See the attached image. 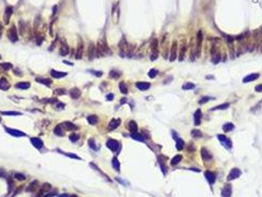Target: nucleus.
I'll list each match as a JSON object with an SVG mask.
<instances>
[{"label": "nucleus", "mask_w": 262, "mask_h": 197, "mask_svg": "<svg viewBox=\"0 0 262 197\" xmlns=\"http://www.w3.org/2000/svg\"><path fill=\"white\" fill-rule=\"evenodd\" d=\"M109 48L108 45L106 44V43H104V42H99V44H98V47H97V53L99 56H103V55H105V54L109 53Z\"/></svg>", "instance_id": "1"}, {"label": "nucleus", "mask_w": 262, "mask_h": 197, "mask_svg": "<svg viewBox=\"0 0 262 197\" xmlns=\"http://www.w3.org/2000/svg\"><path fill=\"white\" fill-rule=\"evenodd\" d=\"M7 36L10 40V42L12 43H15L18 41V34H17V30L15 27H11L8 30V33H7Z\"/></svg>", "instance_id": "2"}, {"label": "nucleus", "mask_w": 262, "mask_h": 197, "mask_svg": "<svg viewBox=\"0 0 262 197\" xmlns=\"http://www.w3.org/2000/svg\"><path fill=\"white\" fill-rule=\"evenodd\" d=\"M218 139L221 141V143L223 144L227 149H231V148H232V145H233V144H232V141H231L229 138H227L225 135L219 134L218 135Z\"/></svg>", "instance_id": "3"}, {"label": "nucleus", "mask_w": 262, "mask_h": 197, "mask_svg": "<svg viewBox=\"0 0 262 197\" xmlns=\"http://www.w3.org/2000/svg\"><path fill=\"white\" fill-rule=\"evenodd\" d=\"M107 146L109 149H110L111 151H114V152L119 149V143H118V141L114 139H109L107 141Z\"/></svg>", "instance_id": "4"}, {"label": "nucleus", "mask_w": 262, "mask_h": 197, "mask_svg": "<svg viewBox=\"0 0 262 197\" xmlns=\"http://www.w3.org/2000/svg\"><path fill=\"white\" fill-rule=\"evenodd\" d=\"M240 174H241L240 170L235 168V169H233V170L230 171V173H229V175H228V180H233V179H237Z\"/></svg>", "instance_id": "5"}, {"label": "nucleus", "mask_w": 262, "mask_h": 197, "mask_svg": "<svg viewBox=\"0 0 262 197\" xmlns=\"http://www.w3.org/2000/svg\"><path fill=\"white\" fill-rule=\"evenodd\" d=\"M61 126L63 127L65 131H75L77 129V126L70 121H64V122H62Z\"/></svg>", "instance_id": "6"}, {"label": "nucleus", "mask_w": 262, "mask_h": 197, "mask_svg": "<svg viewBox=\"0 0 262 197\" xmlns=\"http://www.w3.org/2000/svg\"><path fill=\"white\" fill-rule=\"evenodd\" d=\"M96 53H97V47L95 46L94 44H90L89 47H88V57H89V59L93 60Z\"/></svg>", "instance_id": "7"}, {"label": "nucleus", "mask_w": 262, "mask_h": 197, "mask_svg": "<svg viewBox=\"0 0 262 197\" xmlns=\"http://www.w3.org/2000/svg\"><path fill=\"white\" fill-rule=\"evenodd\" d=\"M6 131L11 134L12 136H15V137H22V136H26V134L20 130H17V129H12V128H9V127H6L5 128Z\"/></svg>", "instance_id": "8"}, {"label": "nucleus", "mask_w": 262, "mask_h": 197, "mask_svg": "<svg viewBox=\"0 0 262 197\" xmlns=\"http://www.w3.org/2000/svg\"><path fill=\"white\" fill-rule=\"evenodd\" d=\"M259 74L258 73H252V74H249V75H246V77H244L243 82L244 83H249V82H251V81H254L256 80V79H258L259 78Z\"/></svg>", "instance_id": "9"}, {"label": "nucleus", "mask_w": 262, "mask_h": 197, "mask_svg": "<svg viewBox=\"0 0 262 197\" xmlns=\"http://www.w3.org/2000/svg\"><path fill=\"white\" fill-rule=\"evenodd\" d=\"M9 88H10L9 81L7 80L6 78L2 77V78L0 79V90H2V91H7Z\"/></svg>", "instance_id": "10"}, {"label": "nucleus", "mask_w": 262, "mask_h": 197, "mask_svg": "<svg viewBox=\"0 0 262 197\" xmlns=\"http://www.w3.org/2000/svg\"><path fill=\"white\" fill-rule=\"evenodd\" d=\"M50 188H51V185H50L49 183H45V184L42 186V188L39 189V191H38L37 196L36 197H43L45 193H46L48 190H50Z\"/></svg>", "instance_id": "11"}, {"label": "nucleus", "mask_w": 262, "mask_h": 197, "mask_svg": "<svg viewBox=\"0 0 262 197\" xmlns=\"http://www.w3.org/2000/svg\"><path fill=\"white\" fill-rule=\"evenodd\" d=\"M119 124H120V119H111V120L109 121L108 129H109V131L114 130L115 128H117L118 126H119Z\"/></svg>", "instance_id": "12"}, {"label": "nucleus", "mask_w": 262, "mask_h": 197, "mask_svg": "<svg viewBox=\"0 0 262 197\" xmlns=\"http://www.w3.org/2000/svg\"><path fill=\"white\" fill-rule=\"evenodd\" d=\"M205 176H206V179L209 181L210 184H213V183L215 182V180H216V175H215V173L212 172V171H210V170L205 171Z\"/></svg>", "instance_id": "13"}, {"label": "nucleus", "mask_w": 262, "mask_h": 197, "mask_svg": "<svg viewBox=\"0 0 262 197\" xmlns=\"http://www.w3.org/2000/svg\"><path fill=\"white\" fill-rule=\"evenodd\" d=\"M81 91L78 89V88H73V89L70 90V97L73 98V100H77L78 98L81 97Z\"/></svg>", "instance_id": "14"}, {"label": "nucleus", "mask_w": 262, "mask_h": 197, "mask_svg": "<svg viewBox=\"0 0 262 197\" xmlns=\"http://www.w3.org/2000/svg\"><path fill=\"white\" fill-rule=\"evenodd\" d=\"M31 142L33 144V146H35V148L36 149H42L44 147V143L39 138H32Z\"/></svg>", "instance_id": "15"}, {"label": "nucleus", "mask_w": 262, "mask_h": 197, "mask_svg": "<svg viewBox=\"0 0 262 197\" xmlns=\"http://www.w3.org/2000/svg\"><path fill=\"white\" fill-rule=\"evenodd\" d=\"M150 83H148V82H137L136 83V87L138 88L139 90H141V91H146V90H148L150 88Z\"/></svg>", "instance_id": "16"}, {"label": "nucleus", "mask_w": 262, "mask_h": 197, "mask_svg": "<svg viewBox=\"0 0 262 197\" xmlns=\"http://www.w3.org/2000/svg\"><path fill=\"white\" fill-rule=\"evenodd\" d=\"M201 156H202V159L204 161H209V160L212 159V155L209 153V151L206 148H202L201 149Z\"/></svg>", "instance_id": "17"}, {"label": "nucleus", "mask_w": 262, "mask_h": 197, "mask_svg": "<svg viewBox=\"0 0 262 197\" xmlns=\"http://www.w3.org/2000/svg\"><path fill=\"white\" fill-rule=\"evenodd\" d=\"M172 52H171V57H170V60L171 61H173V60H175V58H176V53H177V45H176V43H173L172 45V50H171Z\"/></svg>", "instance_id": "18"}, {"label": "nucleus", "mask_w": 262, "mask_h": 197, "mask_svg": "<svg viewBox=\"0 0 262 197\" xmlns=\"http://www.w3.org/2000/svg\"><path fill=\"white\" fill-rule=\"evenodd\" d=\"M232 195V186L226 185L222 190V196L223 197H231Z\"/></svg>", "instance_id": "19"}, {"label": "nucleus", "mask_w": 262, "mask_h": 197, "mask_svg": "<svg viewBox=\"0 0 262 197\" xmlns=\"http://www.w3.org/2000/svg\"><path fill=\"white\" fill-rule=\"evenodd\" d=\"M12 14H13V8L12 7H7V9L5 11V15H4V22L6 24L9 23L10 17H11Z\"/></svg>", "instance_id": "20"}, {"label": "nucleus", "mask_w": 262, "mask_h": 197, "mask_svg": "<svg viewBox=\"0 0 262 197\" xmlns=\"http://www.w3.org/2000/svg\"><path fill=\"white\" fill-rule=\"evenodd\" d=\"M201 113H202V112H201L200 109H197V110L195 111V113H194V124H195V125H199V124H200L201 116H202Z\"/></svg>", "instance_id": "21"}, {"label": "nucleus", "mask_w": 262, "mask_h": 197, "mask_svg": "<svg viewBox=\"0 0 262 197\" xmlns=\"http://www.w3.org/2000/svg\"><path fill=\"white\" fill-rule=\"evenodd\" d=\"M36 81L38 82V83H41V84H43V85L47 86V87H50V86H51V80H49V79H45V78L38 77V78L36 79Z\"/></svg>", "instance_id": "22"}, {"label": "nucleus", "mask_w": 262, "mask_h": 197, "mask_svg": "<svg viewBox=\"0 0 262 197\" xmlns=\"http://www.w3.org/2000/svg\"><path fill=\"white\" fill-rule=\"evenodd\" d=\"M50 74H51V76L54 77V78H62V77H65V76L67 75L66 72H59V71H56V70H51Z\"/></svg>", "instance_id": "23"}, {"label": "nucleus", "mask_w": 262, "mask_h": 197, "mask_svg": "<svg viewBox=\"0 0 262 197\" xmlns=\"http://www.w3.org/2000/svg\"><path fill=\"white\" fill-rule=\"evenodd\" d=\"M83 51H84V45L82 43H80V44H78V46H77V54H76L77 59H81L82 58Z\"/></svg>", "instance_id": "24"}, {"label": "nucleus", "mask_w": 262, "mask_h": 197, "mask_svg": "<svg viewBox=\"0 0 262 197\" xmlns=\"http://www.w3.org/2000/svg\"><path fill=\"white\" fill-rule=\"evenodd\" d=\"M128 127H129V130H130V132H131V134H132V133H137L138 126H137L135 121L131 120V121L129 122V124H128Z\"/></svg>", "instance_id": "25"}, {"label": "nucleus", "mask_w": 262, "mask_h": 197, "mask_svg": "<svg viewBox=\"0 0 262 197\" xmlns=\"http://www.w3.org/2000/svg\"><path fill=\"white\" fill-rule=\"evenodd\" d=\"M31 87V84L29 82H20L16 85V88L21 90H28Z\"/></svg>", "instance_id": "26"}, {"label": "nucleus", "mask_w": 262, "mask_h": 197, "mask_svg": "<svg viewBox=\"0 0 262 197\" xmlns=\"http://www.w3.org/2000/svg\"><path fill=\"white\" fill-rule=\"evenodd\" d=\"M60 52V55H62V56H65V55H67L68 52H69V47H68V45H66V44H62L61 45V47H60V50H59Z\"/></svg>", "instance_id": "27"}, {"label": "nucleus", "mask_w": 262, "mask_h": 197, "mask_svg": "<svg viewBox=\"0 0 262 197\" xmlns=\"http://www.w3.org/2000/svg\"><path fill=\"white\" fill-rule=\"evenodd\" d=\"M202 38H203L202 32L199 31L197 33V53H200V46H201V43H202Z\"/></svg>", "instance_id": "28"}, {"label": "nucleus", "mask_w": 262, "mask_h": 197, "mask_svg": "<svg viewBox=\"0 0 262 197\" xmlns=\"http://www.w3.org/2000/svg\"><path fill=\"white\" fill-rule=\"evenodd\" d=\"M234 129H235V125L233 123H231V122H228V123L223 125V130L225 132H230V131L234 130Z\"/></svg>", "instance_id": "29"}, {"label": "nucleus", "mask_w": 262, "mask_h": 197, "mask_svg": "<svg viewBox=\"0 0 262 197\" xmlns=\"http://www.w3.org/2000/svg\"><path fill=\"white\" fill-rule=\"evenodd\" d=\"M37 185H38V182H37V180H34L30 185H29V187L27 188V191L28 192H33V191H35L36 188H37Z\"/></svg>", "instance_id": "30"}, {"label": "nucleus", "mask_w": 262, "mask_h": 197, "mask_svg": "<svg viewBox=\"0 0 262 197\" xmlns=\"http://www.w3.org/2000/svg\"><path fill=\"white\" fill-rule=\"evenodd\" d=\"M54 133L56 135H58V136H63L64 135V129H63V127L61 126V124H59V125H57L56 127H55Z\"/></svg>", "instance_id": "31"}, {"label": "nucleus", "mask_w": 262, "mask_h": 197, "mask_svg": "<svg viewBox=\"0 0 262 197\" xmlns=\"http://www.w3.org/2000/svg\"><path fill=\"white\" fill-rule=\"evenodd\" d=\"M98 121H99V118H98L97 115H90V116H88V122L90 124H92V125L97 124Z\"/></svg>", "instance_id": "32"}, {"label": "nucleus", "mask_w": 262, "mask_h": 197, "mask_svg": "<svg viewBox=\"0 0 262 197\" xmlns=\"http://www.w3.org/2000/svg\"><path fill=\"white\" fill-rule=\"evenodd\" d=\"M112 167L114 168V170L119 171L120 170V164H119V161L117 160V158L116 157H114L113 159H112Z\"/></svg>", "instance_id": "33"}, {"label": "nucleus", "mask_w": 262, "mask_h": 197, "mask_svg": "<svg viewBox=\"0 0 262 197\" xmlns=\"http://www.w3.org/2000/svg\"><path fill=\"white\" fill-rule=\"evenodd\" d=\"M181 160H182V156H181V155H176L175 157H173L172 159L171 164H172V166H175V165H177Z\"/></svg>", "instance_id": "34"}, {"label": "nucleus", "mask_w": 262, "mask_h": 197, "mask_svg": "<svg viewBox=\"0 0 262 197\" xmlns=\"http://www.w3.org/2000/svg\"><path fill=\"white\" fill-rule=\"evenodd\" d=\"M230 104L229 103H226V104H223V105H220L218 107H215V108H212L211 110H218V109H226V108H229Z\"/></svg>", "instance_id": "35"}, {"label": "nucleus", "mask_w": 262, "mask_h": 197, "mask_svg": "<svg viewBox=\"0 0 262 197\" xmlns=\"http://www.w3.org/2000/svg\"><path fill=\"white\" fill-rule=\"evenodd\" d=\"M119 90H120V92H121L122 94H127L128 91H127V87L124 82H120V83H119Z\"/></svg>", "instance_id": "36"}, {"label": "nucleus", "mask_w": 262, "mask_h": 197, "mask_svg": "<svg viewBox=\"0 0 262 197\" xmlns=\"http://www.w3.org/2000/svg\"><path fill=\"white\" fill-rule=\"evenodd\" d=\"M183 147H184V142H183L181 139L177 138V139H176V149H177L178 151H180V150L183 149Z\"/></svg>", "instance_id": "37"}, {"label": "nucleus", "mask_w": 262, "mask_h": 197, "mask_svg": "<svg viewBox=\"0 0 262 197\" xmlns=\"http://www.w3.org/2000/svg\"><path fill=\"white\" fill-rule=\"evenodd\" d=\"M0 67H1L2 69H4V70H10V69L13 67V65H12L11 63L4 62V63H0Z\"/></svg>", "instance_id": "38"}, {"label": "nucleus", "mask_w": 262, "mask_h": 197, "mask_svg": "<svg viewBox=\"0 0 262 197\" xmlns=\"http://www.w3.org/2000/svg\"><path fill=\"white\" fill-rule=\"evenodd\" d=\"M195 87V85L194 84H192V83H185L184 85H182V90H191V89H193Z\"/></svg>", "instance_id": "39"}, {"label": "nucleus", "mask_w": 262, "mask_h": 197, "mask_svg": "<svg viewBox=\"0 0 262 197\" xmlns=\"http://www.w3.org/2000/svg\"><path fill=\"white\" fill-rule=\"evenodd\" d=\"M131 136L133 137V139H135V140H138V141H141V142H143V141L145 140L144 137H143L142 135L138 134V133H132V134H131Z\"/></svg>", "instance_id": "40"}, {"label": "nucleus", "mask_w": 262, "mask_h": 197, "mask_svg": "<svg viewBox=\"0 0 262 197\" xmlns=\"http://www.w3.org/2000/svg\"><path fill=\"white\" fill-rule=\"evenodd\" d=\"M1 113L4 115H21L19 111H1Z\"/></svg>", "instance_id": "41"}, {"label": "nucleus", "mask_w": 262, "mask_h": 197, "mask_svg": "<svg viewBox=\"0 0 262 197\" xmlns=\"http://www.w3.org/2000/svg\"><path fill=\"white\" fill-rule=\"evenodd\" d=\"M191 135H192L194 138H199V137L202 136V133H201V131H199L197 129H194V130L191 131Z\"/></svg>", "instance_id": "42"}, {"label": "nucleus", "mask_w": 262, "mask_h": 197, "mask_svg": "<svg viewBox=\"0 0 262 197\" xmlns=\"http://www.w3.org/2000/svg\"><path fill=\"white\" fill-rule=\"evenodd\" d=\"M14 178H15L16 179H18V180H24V179H26L25 174L20 173V172H16V173L14 174Z\"/></svg>", "instance_id": "43"}, {"label": "nucleus", "mask_w": 262, "mask_h": 197, "mask_svg": "<svg viewBox=\"0 0 262 197\" xmlns=\"http://www.w3.org/2000/svg\"><path fill=\"white\" fill-rule=\"evenodd\" d=\"M148 75H149L150 78H155L156 75H158V70H156V69H151V70L149 71V73H148Z\"/></svg>", "instance_id": "44"}, {"label": "nucleus", "mask_w": 262, "mask_h": 197, "mask_svg": "<svg viewBox=\"0 0 262 197\" xmlns=\"http://www.w3.org/2000/svg\"><path fill=\"white\" fill-rule=\"evenodd\" d=\"M69 139H70L72 142H76V141L79 139V135L76 134V133H73V134H71L69 136Z\"/></svg>", "instance_id": "45"}, {"label": "nucleus", "mask_w": 262, "mask_h": 197, "mask_svg": "<svg viewBox=\"0 0 262 197\" xmlns=\"http://www.w3.org/2000/svg\"><path fill=\"white\" fill-rule=\"evenodd\" d=\"M109 75H110V77H112V78H118V77L120 76V73L117 72L116 70H112V71L109 73Z\"/></svg>", "instance_id": "46"}, {"label": "nucleus", "mask_w": 262, "mask_h": 197, "mask_svg": "<svg viewBox=\"0 0 262 197\" xmlns=\"http://www.w3.org/2000/svg\"><path fill=\"white\" fill-rule=\"evenodd\" d=\"M62 154H64V155H66L67 157H70V158H73V159H77V160H80V158L78 157V156H76V155H74V154H72V153H63V152H61Z\"/></svg>", "instance_id": "47"}, {"label": "nucleus", "mask_w": 262, "mask_h": 197, "mask_svg": "<svg viewBox=\"0 0 262 197\" xmlns=\"http://www.w3.org/2000/svg\"><path fill=\"white\" fill-rule=\"evenodd\" d=\"M210 100H211V98H210V97H203V98L199 101V104H200V105H203V104H205V103L209 102Z\"/></svg>", "instance_id": "48"}, {"label": "nucleus", "mask_w": 262, "mask_h": 197, "mask_svg": "<svg viewBox=\"0 0 262 197\" xmlns=\"http://www.w3.org/2000/svg\"><path fill=\"white\" fill-rule=\"evenodd\" d=\"M89 145H90V147L92 149L98 150V147H96V143H95V141H94L93 139H90V140H89Z\"/></svg>", "instance_id": "49"}, {"label": "nucleus", "mask_w": 262, "mask_h": 197, "mask_svg": "<svg viewBox=\"0 0 262 197\" xmlns=\"http://www.w3.org/2000/svg\"><path fill=\"white\" fill-rule=\"evenodd\" d=\"M54 93L56 95H64L66 93V90L65 89H56L54 91Z\"/></svg>", "instance_id": "50"}, {"label": "nucleus", "mask_w": 262, "mask_h": 197, "mask_svg": "<svg viewBox=\"0 0 262 197\" xmlns=\"http://www.w3.org/2000/svg\"><path fill=\"white\" fill-rule=\"evenodd\" d=\"M255 91H256V92H258V93L262 92V84H260V85H257V86L255 87Z\"/></svg>", "instance_id": "51"}, {"label": "nucleus", "mask_w": 262, "mask_h": 197, "mask_svg": "<svg viewBox=\"0 0 262 197\" xmlns=\"http://www.w3.org/2000/svg\"><path fill=\"white\" fill-rule=\"evenodd\" d=\"M55 194H56V192H49V193H46L45 194L43 197H51V196H54Z\"/></svg>", "instance_id": "52"}, {"label": "nucleus", "mask_w": 262, "mask_h": 197, "mask_svg": "<svg viewBox=\"0 0 262 197\" xmlns=\"http://www.w3.org/2000/svg\"><path fill=\"white\" fill-rule=\"evenodd\" d=\"M14 73H16V74H18V75H17V76H22V72L20 71V70H19L18 68H15V69H14Z\"/></svg>", "instance_id": "53"}, {"label": "nucleus", "mask_w": 262, "mask_h": 197, "mask_svg": "<svg viewBox=\"0 0 262 197\" xmlns=\"http://www.w3.org/2000/svg\"><path fill=\"white\" fill-rule=\"evenodd\" d=\"M92 73H94V74H97V75H96V76H98V77H99V76H102V75H103V72H98V71H94V70H93V71H92Z\"/></svg>", "instance_id": "54"}, {"label": "nucleus", "mask_w": 262, "mask_h": 197, "mask_svg": "<svg viewBox=\"0 0 262 197\" xmlns=\"http://www.w3.org/2000/svg\"><path fill=\"white\" fill-rule=\"evenodd\" d=\"M107 98H108L109 101H111V100L113 98V95H112V94H109V95L107 96Z\"/></svg>", "instance_id": "55"}, {"label": "nucleus", "mask_w": 262, "mask_h": 197, "mask_svg": "<svg viewBox=\"0 0 262 197\" xmlns=\"http://www.w3.org/2000/svg\"><path fill=\"white\" fill-rule=\"evenodd\" d=\"M0 176H5V172L2 170H0Z\"/></svg>", "instance_id": "56"}, {"label": "nucleus", "mask_w": 262, "mask_h": 197, "mask_svg": "<svg viewBox=\"0 0 262 197\" xmlns=\"http://www.w3.org/2000/svg\"><path fill=\"white\" fill-rule=\"evenodd\" d=\"M2 32H3V27H2V25H1V23H0V36L2 35Z\"/></svg>", "instance_id": "57"}, {"label": "nucleus", "mask_w": 262, "mask_h": 197, "mask_svg": "<svg viewBox=\"0 0 262 197\" xmlns=\"http://www.w3.org/2000/svg\"><path fill=\"white\" fill-rule=\"evenodd\" d=\"M59 197H70V195L69 194H60Z\"/></svg>", "instance_id": "58"}, {"label": "nucleus", "mask_w": 262, "mask_h": 197, "mask_svg": "<svg viewBox=\"0 0 262 197\" xmlns=\"http://www.w3.org/2000/svg\"><path fill=\"white\" fill-rule=\"evenodd\" d=\"M70 197H78V196H76V195H70Z\"/></svg>", "instance_id": "59"}, {"label": "nucleus", "mask_w": 262, "mask_h": 197, "mask_svg": "<svg viewBox=\"0 0 262 197\" xmlns=\"http://www.w3.org/2000/svg\"><path fill=\"white\" fill-rule=\"evenodd\" d=\"M0 58H1V55H0Z\"/></svg>", "instance_id": "60"}, {"label": "nucleus", "mask_w": 262, "mask_h": 197, "mask_svg": "<svg viewBox=\"0 0 262 197\" xmlns=\"http://www.w3.org/2000/svg\"><path fill=\"white\" fill-rule=\"evenodd\" d=\"M0 121H1V118H0Z\"/></svg>", "instance_id": "61"}]
</instances>
